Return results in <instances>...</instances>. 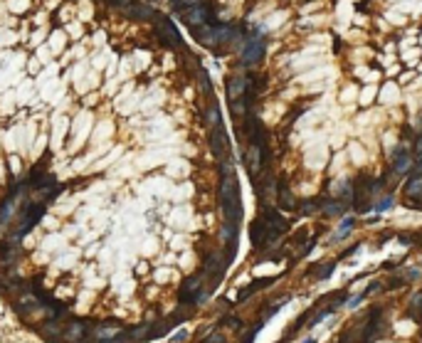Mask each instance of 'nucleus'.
<instances>
[{"label":"nucleus","mask_w":422,"mask_h":343,"mask_svg":"<svg viewBox=\"0 0 422 343\" xmlns=\"http://www.w3.org/2000/svg\"><path fill=\"white\" fill-rule=\"evenodd\" d=\"M304 343H314V341H311V338H309V341H304Z\"/></svg>","instance_id":"33"},{"label":"nucleus","mask_w":422,"mask_h":343,"mask_svg":"<svg viewBox=\"0 0 422 343\" xmlns=\"http://www.w3.org/2000/svg\"><path fill=\"white\" fill-rule=\"evenodd\" d=\"M333 269H336L333 262H328V264H314L311 269H309V277L311 279H328L333 274Z\"/></svg>","instance_id":"19"},{"label":"nucleus","mask_w":422,"mask_h":343,"mask_svg":"<svg viewBox=\"0 0 422 343\" xmlns=\"http://www.w3.org/2000/svg\"><path fill=\"white\" fill-rule=\"evenodd\" d=\"M153 20H156V37H158V40H161L166 47H171V50H180L183 42H180V35H178L175 25H173L168 18H163V15H156Z\"/></svg>","instance_id":"4"},{"label":"nucleus","mask_w":422,"mask_h":343,"mask_svg":"<svg viewBox=\"0 0 422 343\" xmlns=\"http://www.w3.org/2000/svg\"><path fill=\"white\" fill-rule=\"evenodd\" d=\"M277 203H279V210H287V212H291V210H296L299 208V203H296V198H294V193L289 190V185L287 183H279V193H277Z\"/></svg>","instance_id":"18"},{"label":"nucleus","mask_w":422,"mask_h":343,"mask_svg":"<svg viewBox=\"0 0 422 343\" xmlns=\"http://www.w3.org/2000/svg\"><path fill=\"white\" fill-rule=\"evenodd\" d=\"M296 210L304 212V215H316V212L321 210V203H319V200H304V203H299Z\"/></svg>","instance_id":"26"},{"label":"nucleus","mask_w":422,"mask_h":343,"mask_svg":"<svg viewBox=\"0 0 422 343\" xmlns=\"http://www.w3.org/2000/svg\"><path fill=\"white\" fill-rule=\"evenodd\" d=\"M400 286H405V279H400V277H395L393 282H388V289H400Z\"/></svg>","instance_id":"30"},{"label":"nucleus","mask_w":422,"mask_h":343,"mask_svg":"<svg viewBox=\"0 0 422 343\" xmlns=\"http://www.w3.org/2000/svg\"><path fill=\"white\" fill-rule=\"evenodd\" d=\"M407 314H410L415 321L422 319V291L412 294V299H410V304H407Z\"/></svg>","instance_id":"22"},{"label":"nucleus","mask_w":422,"mask_h":343,"mask_svg":"<svg viewBox=\"0 0 422 343\" xmlns=\"http://www.w3.org/2000/svg\"><path fill=\"white\" fill-rule=\"evenodd\" d=\"M405 277L407 279H417L420 277V269H410V272H405Z\"/></svg>","instance_id":"31"},{"label":"nucleus","mask_w":422,"mask_h":343,"mask_svg":"<svg viewBox=\"0 0 422 343\" xmlns=\"http://www.w3.org/2000/svg\"><path fill=\"white\" fill-rule=\"evenodd\" d=\"M220 205L225 215V225H232L240 230V220H242V203H240V185L235 173H227L220 180Z\"/></svg>","instance_id":"1"},{"label":"nucleus","mask_w":422,"mask_h":343,"mask_svg":"<svg viewBox=\"0 0 422 343\" xmlns=\"http://www.w3.org/2000/svg\"><path fill=\"white\" fill-rule=\"evenodd\" d=\"M200 343H205V341H200Z\"/></svg>","instance_id":"34"},{"label":"nucleus","mask_w":422,"mask_h":343,"mask_svg":"<svg viewBox=\"0 0 422 343\" xmlns=\"http://www.w3.org/2000/svg\"><path fill=\"white\" fill-rule=\"evenodd\" d=\"M252 87H254V79L252 77H242V74L230 77V82H227V96H230V101H232V99H242Z\"/></svg>","instance_id":"14"},{"label":"nucleus","mask_w":422,"mask_h":343,"mask_svg":"<svg viewBox=\"0 0 422 343\" xmlns=\"http://www.w3.org/2000/svg\"><path fill=\"white\" fill-rule=\"evenodd\" d=\"M210 148H212V153H215L217 161L230 158V138H227V131L222 129V124L210 131Z\"/></svg>","instance_id":"9"},{"label":"nucleus","mask_w":422,"mask_h":343,"mask_svg":"<svg viewBox=\"0 0 422 343\" xmlns=\"http://www.w3.org/2000/svg\"><path fill=\"white\" fill-rule=\"evenodd\" d=\"M353 225H356V220L353 217H346V222H341V227L336 230V235H333V242H338V240H343L351 230H353Z\"/></svg>","instance_id":"25"},{"label":"nucleus","mask_w":422,"mask_h":343,"mask_svg":"<svg viewBox=\"0 0 422 343\" xmlns=\"http://www.w3.org/2000/svg\"><path fill=\"white\" fill-rule=\"evenodd\" d=\"M400 242H405V245H415V235H412V232H403V235H400Z\"/></svg>","instance_id":"29"},{"label":"nucleus","mask_w":422,"mask_h":343,"mask_svg":"<svg viewBox=\"0 0 422 343\" xmlns=\"http://www.w3.org/2000/svg\"><path fill=\"white\" fill-rule=\"evenodd\" d=\"M40 338H45L47 343H62V333H64V324L59 319H45L42 324H35L32 326Z\"/></svg>","instance_id":"8"},{"label":"nucleus","mask_w":422,"mask_h":343,"mask_svg":"<svg viewBox=\"0 0 422 343\" xmlns=\"http://www.w3.org/2000/svg\"><path fill=\"white\" fill-rule=\"evenodd\" d=\"M185 338H188V333H185V331H180V333H178V336L173 338V343H183Z\"/></svg>","instance_id":"32"},{"label":"nucleus","mask_w":422,"mask_h":343,"mask_svg":"<svg viewBox=\"0 0 422 343\" xmlns=\"http://www.w3.org/2000/svg\"><path fill=\"white\" fill-rule=\"evenodd\" d=\"M264 286H269V282H267V279H259V282H254V284H249L247 289H242V291H240V296H237V301H247V296H252L254 291H259V289H264Z\"/></svg>","instance_id":"24"},{"label":"nucleus","mask_w":422,"mask_h":343,"mask_svg":"<svg viewBox=\"0 0 422 343\" xmlns=\"http://www.w3.org/2000/svg\"><path fill=\"white\" fill-rule=\"evenodd\" d=\"M343 210H346V203H343V200H324L321 203V212L328 215V217L343 215Z\"/></svg>","instance_id":"20"},{"label":"nucleus","mask_w":422,"mask_h":343,"mask_svg":"<svg viewBox=\"0 0 422 343\" xmlns=\"http://www.w3.org/2000/svg\"><path fill=\"white\" fill-rule=\"evenodd\" d=\"M279 237L282 235L277 230H272V227L267 225L264 220H259V217L249 225V240H252V245H254L257 252H269L272 247L279 245Z\"/></svg>","instance_id":"2"},{"label":"nucleus","mask_w":422,"mask_h":343,"mask_svg":"<svg viewBox=\"0 0 422 343\" xmlns=\"http://www.w3.org/2000/svg\"><path fill=\"white\" fill-rule=\"evenodd\" d=\"M410 168H412V156H410V151L403 148V146H398V148L393 151V171H395L398 175H403V173H410Z\"/></svg>","instance_id":"16"},{"label":"nucleus","mask_w":422,"mask_h":343,"mask_svg":"<svg viewBox=\"0 0 422 343\" xmlns=\"http://www.w3.org/2000/svg\"><path fill=\"white\" fill-rule=\"evenodd\" d=\"M22 257L20 242H3L0 245V269H18V262Z\"/></svg>","instance_id":"11"},{"label":"nucleus","mask_w":422,"mask_h":343,"mask_svg":"<svg viewBox=\"0 0 422 343\" xmlns=\"http://www.w3.org/2000/svg\"><path fill=\"white\" fill-rule=\"evenodd\" d=\"M245 161H247V168H249L252 178H254V175H259V171L264 168V161H262V148L252 143V146L247 148V156H245Z\"/></svg>","instance_id":"17"},{"label":"nucleus","mask_w":422,"mask_h":343,"mask_svg":"<svg viewBox=\"0 0 422 343\" xmlns=\"http://www.w3.org/2000/svg\"><path fill=\"white\" fill-rule=\"evenodd\" d=\"M92 328H94V321H87V319H74V321L64 324L62 343H84V338H89Z\"/></svg>","instance_id":"5"},{"label":"nucleus","mask_w":422,"mask_h":343,"mask_svg":"<svg viewBox=\"0 0 422 343\" xmlns=\"http://www.w3.org/2000/svg\"><path fill=\"white\" fill-rule=\"evenodd\" d=\"M390 208H393V198H390V195L380 198V200L375 203V210H378V212H383V210H390Z\"/></svg>","instance_id":"28"},{"label":"nucleus","mask_w":422,"mask_h":343,"mask_svg":"<svg viewBox=\"0 0 422 343\" xmlns=\"http://www.w3.org/2000/svg\"><path fill=\"white\" fill-rule=\"evenodd\" d=\"M262 57H264V40H262V37H249V40H245L242 64L245 67H254Z\"/></svg>","instance_id":"12"},{"label":"nucleus","mask_w":422,"mask_h":343,"mask_svg":"<svg viewBox=\"0 0 422 343\" xmlns=\"http://www.w3.org/2000/svg\"><path fill=\"white\" fill-rule=\"evenodd\" d=\"M114 5H119V10L136 22H146V20H153L158 15L148 3H136V0H114Z\"/></svg>","instance_id":"3"},{"label":"nucleus","mask_w":422,"mask_h":343,"mask_svg":"<svg viewBox=\"0 0 422 343\" xmlns=\"http://www.w3.org/2000/svg\"><path fill=\"white\" fill-rule=\"evenodd\" d=\"M380 306H373L370 309V314H368V321H365V326H363V331H361V341L358 343H375L380 336H383V328H385V324H383V319H380Z\"/></svg>","instance_id":"6"},{"label":"nucleus","mask_w":422,"mask_h":343,"mask_svg":"<svg viewBox=\"0 0 422 343\" xmlns=\"http://www.w3.org/2000/svg\"><path fill=\"white\" fill-rule=\"evenodd\" d=\"M193 37L200 45L217 50V25H198L193 27Z\"/></svg>","instance_id":"15"},{"label":"nucleus","mask_w":422,"mask_h":343,"mask_svg":"<svg viewBox=\"0 0 422 343\" xmlns=\"http://www.w3.org/2000/svg\"><path fill=\"white\" fill-rule=\"evenodd\" d=\"M405 195L412 200V198H422V175H412L407 183H405Z\"/></svg>","instance_id":"21"},{"label":"nucleus","mask_w":422,"mask_h":343,"mask_svg":"<svg viewBox=\"0 0 422 343\" xmlns=\"http://www.w3.org/2000/svg\"><path fill=\"white\" fill-rule=\"evenodd\" d=\"M205 124H208L210 129L220 126V109H217V104H215V101H210V104H208V109H205Z\"/></svg>","instance_id":"23"},{"label":"nucleus","mask_w":422,"mask_h":343,"mask_svg":"<svg viewBox=\"0 0 422 343\" xmlns=\"http://www.w3.org/2000/svg\"><path fill=\"white\" fill-rule=\"evenodd\" d=\"M180 18L190 25V27H198V25H208V20L212 18V10L208 5H188L180 10Z\"/></svg>","instance_id":"10"},{"label":"nucleus","mask_w":422,"mask_h":343,"mask_svg":"<svg viewBox=\"0 0 422 343\" xmlns=\"http://www.w3.org/2000/svg\"><path fill=\"white\" fill-rule=\"evenodd\" d=\"M124 331H126V326L119 324V321H101V324H94V328H92V333H89L92 341H87V343H99V341L116 338V336H121Z\"/></svg>","instance_id":"7"},{"label":"nucleus","mask_w":422,"mask_h":343,"mask_svg":"<svg viewBox=\"0 0 422 343\" xmlns=\"http://www.w3.org/2000/svg\"><path fill=\"white\" fill-rule=\"evenodd\" d=\"M259 220H264L267 225L272 227V230H277L279 235H284V232H289V220H284V215L279 212V210H274V208H269V205H264L262 210H259Z\"/></svg>","instance_id":"13"},{"label":"nucleus","mask_w":422,"mask_h":343,"mask_svg":"<svg viewBox=\"0 0 422 343\" xmlns=\"http://www.w3.org/2000/svg\"><path fill=\"white\" fill-rule=\"evenodd\" d=\"M220 324H222V326H230V328H242V321H240L237 316H222Z\"/></svg>","instance_id":"27"}]
</instances>
